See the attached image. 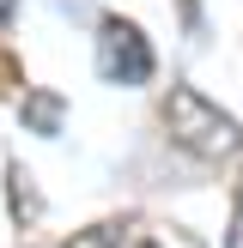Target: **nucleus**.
<instances>
[{
  "instance_id": "nucleus-1",
  "label": "nucleus",
  "mask_w": 243,
  "mask_h": 248,
  "mask_svg": "<svg viewBox=\"0 0 243 248\" xmlns=\"http://www.w3.org/2000/svg\"><path fill=\"white\" fill-rule=\"evenodd\" d=\"M164 127H170V140H176L182 152H194V157H231V152H243L237 115H225L219 103H207L194 85H170Z\"/></svg>"
},
{
  "instance_id": "nucleus-2",
  "label": "nucleus",
  "mask_w": 243,
  "mask_h": 248,
  "mask_svg": "<svg viewBox=\"0 0 243 248\" xmlns=\"http://www.w3.org/2000/svg\"><path fill=\"white\" fill-rule=\"evenodd\" d=\"M97 73L109 85H146L152 79V43L140 36V24H128V18L97 24Z\"/></svg>"
},
{
  "instance_id": "nucleus-3",
  "label": "nucleus",
  "mask_w": 243,
  "mask_h": 248,
  "mask_svg": "<svg viewBox=\"0 0 243 248\" xmlns=\"http://www.w3.org/2000/svg\"><path fill=\"white\" fill-rule=\"evenodd\" d=\"M67 248H152V242L140 236V224H97L85 236H73Z\"/></svg>"
},
{
  "instance_id": "nucleus-4",
  "label": "nucleus",
  "mask_w": 243,
  "mask_h": 248,
  "mask_svg": "<svg viewBox=\"0 0 243 248\" xmlns=\"http://www.w3.org/2000/svg\"><path fill=\"white\" fill-rule=\"evenodd\" d=\"M24 127L31 133H61V97L55 91H24Z\"/></svg>"
},
{
  "instance_id": "nucleus-5",
  "label": "nucleus",
  "mask_w": 243,
  "mask_h": 248,
  "mask_svg": "<svg viewBox=\"0 0 243 248\" xmlns=\"http://www.w3.org/2000/svg\"><path fill=\"white\" fill-rule=\"evenodd\" d=\"M225 248H243V200H237V218H231V236H225Z\"/></svg>"
},
{
  "instance_id": "nucleus-6",
  "label": "nucleus",
  "mask_w": 243,
  "mask_h": 248,
  "mask_svg": "<svg viewBox=\"0 0 243 248\" xmlns=\"http://www.w3.org/2000/svg\"><path fill=\"white\" fill-rule=\"evenodd\" d=\"M12 12H18V0H0V24H6V18H12Z\"/></svg>"
}]
</instances>
